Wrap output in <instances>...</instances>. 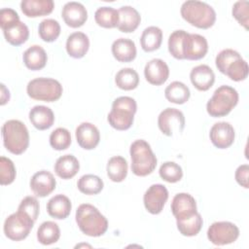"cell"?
<instances>
[{
  "label": "cell",
  "mask_w": 249,
  "mask_h": 249,
  "mask_svg": "<svg viewBox=\"0 0 249 249\" xmlns=\"http://www.w3.org/2000/svg\"><path fill=\"white\" fill-rule=\"evenodd\" d=\"M76 223L83 233L97 237L103 235L108 229V221L99 210L89 203L81 204L76 210Z\"/></svg>",
  "instance_id": "1"
},
{
  "label": "cell",
  "mask_w": 249,
  "mask_h": 249,
  "mask_svg": "<svg viewBox=\"0 0 249 249\" xmlns=\"http://www.w3.org/2000/svg\"><path fill=\"white\" fill-rule=\"evenodd\" d=\"M180 13L187 22L201 29L210 28L216 21L214 9L202 1L188 0L184 2L181 6Z\"/></svg>",
  "instance_id": "2"
},
{
  "label": "cell",
  "mask_w": 249,
  "mask_h": 249,
  "mask_svg": "<svg viewBox=\"0 0 249 249\" xmlns=\"http://www.w3.org/2000/svg\"><path fill=\"white\" fill-rule=\"evenodd\" d=\"M2 137L5 148L14 155H20L28 148V129L18 120H9L2 125Z\"/></svg>",
  "instance_id": "3"
},
{
  "label": "cell",
  "mask_w": 249,
  "mask_h": 249,
  "mask_svg": "<svg viewBox=\"0 0 249 249\" xmlns=\"http://www.w3.org/2000/svg\"><path fill=\"white\" fill-rule=\"evenodd\" d=\"M131 171L140 177L151 174L157 166V157L148 142L138 139L130 145Z\"/></svg>",
  "instance_id": "4"
},
{
  "label": "cell",
  "mask_w": 249,
  "mask_h": 249,
  "mask_svg": "<svg viewBox=\"0 0 249 249\" xmlns=\"http://www.w3.org/2000/svg\"><path fill=\"white\" fill-rule=\"evenodd\" d=\"M136 110L137 104L132 97L120 96L113 101L112 110L107 117L108 123L117 130H126L133 124Z\"/></svg>",
  "instance_id": "5"
},
{
  "label": "cell",
  "mask_w": 249,
  "mask_h": 249,
  "mask_svg": "<svg viewBox=\"0 0 249 249\" xmlns=\"http://www.w3.org/2000/svg\"><path fill=\"white\" fill-rule=\"evenodd\" d=\"M238 92L230 86H221L206 104L207 113L214 118L227 116L237 104Z\"/></svg>",
  "instance_id": "6"
},
{
  "label": "cell",
  "mask_w": 249,
  "mask_h": 249,
  "mask_svg": "<svg viewBox=\"0 0 249 249\" xmlns=\"http://www.w3.org/2000/svg\"><path fill=\"white\" fill-rule=\"evenodd\" d=\"M26 91L32 99L53 102L60 98L63 89L57 80L41 77L31 80L27 84Z\"/></svg>",
  "instance_id": "7"
},
{
  "label": "cell",
  "mask_w": 249,
  "mask_h": 249,
  "mask_svg": "<svg viewBox=\"0 0 249 249\" xmlns=\"http://www.w3.org/2000/svg\"><path fill=\"white\" fill-rule=\"evenodd\" d=\"M35 221L23 211L18 210L11 214L4 222V233L13 241H20L28 236Z\"/></svg>",
  "instance_id": "8"
},
{
  "label": "cell",
  "mask_w": 249,
  "mask_h": 249,
  "mask_svg": "<svg viewBox=\"0 0 249 249\" xmlns=\"http://www.w3.org/2000/svg\"><path fill=\"white\" fill-rule=\"evenodd\" d=\"M239 236V229L231 222L213 223L207 231V238L214 245L222 246L234 242Z\"/></svg>",
  "instance_id": "9"
},
{
  "label": "cell",
  "mask_w": 249,
  "mask_h": 249,
  "mask_svg": "<svg viewBox=\"0 0 249 249\" xmlns=\"http://www.w3.org/2000/svg\"><path fill=\"white\" fill-rule=\"evenodd\" d=\"M158 125L166 136H172L175 132L181 133L185 127L184 114L176 108H166L159 115Z\"/></svg>",
  "instance_id": "10"
},
{
  "label": "cell",
  "mask_w": 249,
  "mask_h": 249,
  "mask_svg": "<svg viewBox=\"0 0 249 249\" xmlns=\"http://www.w3.org/2000/svg\"><path fill=\"white\" fill-rule=\"evenodd\" d=\"M168 199V191L161 184H154L148 188L143 196L146 210L154 215L160 214Z\"/></svg>",
  "instance_id": "11"
},
{
  "label": "cell",
  "mask_w": 249,
  "mask_h": 249,
  "mask_svg": "<svg viewBox=\"0 0 249 249\" xmlns=\"http://www.w3.org/2000/svg\"><path fill=\"white\" fill-rule=\"evenodd\" d=\"M208 51V43L205 37L199 34L187 33L184 41V59L198 60L205 56Z\"/></svg>",
  "instance_id": "12"
},
{
  "label": "cell",
  "mask_w": 249,
  "mask_h": 249,
  "mask_svg": "<svg viewBox=\"0 0 249 249\" xmlns=\"http://www.w3.org/2000/svg\"><path fill=\"white\" fill-rule=\"evenodd\" d=\"M209 137L212 144L218 149H227L234 141L235 132L233 126L227 122H219L212 125Z\"/></svg>",
  "instance_id": "13"
},
{
  "label": "cell",
  "mask_w": 249,
  "mask_h": 249,
  "mask_svg": "<svg viewBox=\"0 0 249 249\" xmlns=\"http://www.w3.org/2000/svg\"><path fill=\"white\" fill-rule=\"evenodd\" d=\"M171 211L176 221L190 218L197 212L196 199L190 194L179 193L171 201Z\"/></svg>",
  "instance_id": "14"
},
{
  "label": "cell",
  "mask_w": 249,
  "mask_h": 249,
  "mask_svg": "<svg viewBox=\"0 0 249 249\" xmlns=\"http://www.w3.org/2000/svg\"><path fill=\"white\" fill-rule=\"evenodd\" d=\"M29 185L36 196L45 197L54 191L56 181L51 172L40 170L31 177Z\"/></svg>",
  "instance_id": "15"
},
{
  "label": "cell",
  "mask_w": 249,
  "mask_h": 249,
  "mask_svg": "<svg viewBox=\"0 0 249 249\" xmlns=\"http://www.w3.org/2000/svg\"><path fill=\"white\" fill-rule=\"evenodd\" d=\"M61 16L64 22L72 28L81 27L88 19V12L85 6L75 1L67 2L63 6Z\"/></svg>",
  "instance_id": "16"
},
{
  "label": "cell",
  "mask_w": 249,
  "mask_h": 249,
  "mask_svg": "<svg viewBox=\"0 0 249 249\" xmlns=\"http://www.w3.org/2000/svg\"><path fill=\"white\" fill-rule=\"evenodd\" d=\"M144 76L151 85L160 86L168 79L169 68L162 59L153 58L146 63Z\"/></svg>",
  "instance_id": "17"
},
{
  "label": "cell",
  "mask_w": 249,
  "mask_h": 249,
  "mask_svg": "<svg viewBox=\"0 0 249 249\" xmlns=\"http://www.w3.org/2000/svg\"><path fill=\"white\" fill-rule=\"evenodd\" d=\"M75 135L79 146L85 150L94 149L100 140L98 128L94 124L87 122L77 126Z\"/></svg>",
  "instance_id": "18"
},
{
  "label": "cell",
  "mask_w": 249,
  "mask_h": 249,
  "mask_svg": "<svg viewBox=\"0 0 249 249\" xmlns=\"http://www.w3.org/2000/svg\"><path fill=\"white\" fill-rule=\"evenodd\" d=\"M190 79L196 89L206 91L213 86L215 82V74L208 65L200 64L192 69Z\"/></svg>",
  "instance_id": "19"
},
{
  "label": "cell",
  "mask_w": 249,
  "mask_h": 249,
  "mask_svg": "<svg viewBox=\"0 0 249 249\" xmlns=\"http://www.w3.org/2000/svg\"><path fill=\"white\" fill-rule=\"evenodd\" d=\"M118 29L124 33H130L136 30L141 21V17L138 11L131 6H123L119 10Z\"/></svg>",
  "instance_id": "20"
},
{
  "label": "cell",
  "mask_w": 249,
  "mask_h": 249,
  "mask_svg": "<svg viewBox=\"0 0 249 249\" xmlns=\"http://www.w3.org/2000/svg\"><path fill=\"white\" fill-rule=\"evenodd\" d=\"M89 48V37L80 31L70 34L66 41L67 53L73 58H82Z\"/></svg>",
  "instance_id": "21"
},
{
  "label": "cell",
  "mask_w": 249,
  "mask_h": 249,
  "mask_svg": "<svg viewBox=\"0 0 249 249\" xmlns=\"http://www.w3.org/2000/svg\"><path fill=\"white\" fill-rule=\"evenodd\" d=\"M29 121L39 130L50 128L54 122V115L51 108L44 105H36L29 111Z\"/></svg>",
  "instance_id": "22"
},
{
  "label": "cell",
  "mask_w": 249,
  "mask_h": 249,
  "mask_svg": "<svg viewBox=\"0 0 249 249\" xmlns=\"http://www.w3.org/2000/svg\"><path fill=\"white\" fill-rule=\"evenodd\" d=\"M113 56L120 62H130L136 57L135 43L127 38H119L112 44Z\"/></svg>",
  "instance_id": "23"
},
{
  "label": "cell",
  "mask_w": 249,
  "mask_h": 249,
  "mask_svg": "<svg viewBox=\"0 0 249 249\" xmlns=\"http://www.w3.org/2000/svg\"><path fill=\"white\" fill-rule=\"evenodd\" d=\"M54 3L53 0H22L20 9L28 18L47 16L53 12Z\"/></svg>",
  "instance_id": "24"
},
{
  "label": "cell",
  "mask_w": 249,
  "mask_h": 249,
  "mask_svg": "<svg viewBox=\"0 0 249 249\" xmlns=\"http://www.w3.org/2000/svg\"><path fill=\"white\" fill-rule=\"evenodd\" d=\"M71 209L72 204L70 199L61 194L53 196L47 203L49 215L57 220L66 219L70 215Z\"/></svg>",
  "instance_id": "25"
},
{
  "label": "cell",
  "mask_w": 249,
  "mask_h": 249,
  "mask_svg": "<svg viewBox=\"0 0 249 249\" xmlns=\"http://www.w3.org/2000/svg\"><path fill=\"white\" fill-rule=\"evenodd\" d=\"M22 59L28 69L37 71L43 69L46 66L48 55L46 51L41 46L33 45L23 53Z\"/></svg>",
  "instance_id": "26"
},
{
  "label": "cell",
  "mask_w": 249,
  "mask_h": 249,
  "mask_svg": "<svg viewBox=\"0 0 249 249\" xmlns=\"http://www.w3.org/2000/svg\"><path fill=\"white\" fill-rule=\"evenodd\" d=\"M79 169V160L73 155L61 156L54 163V172L58 177L64 180L73 178L78 173Z\"/></svg>",
  "instance_id": "27"
},
{
  "label": "cell",
  "mask_w": 249,
  "mask_h": 249,
  "mask_svg": "<svg viewBox=\"0 0 249 249\" xmlns=\"http://www.w3.org/2000/svg\"><path fill=\"white\" fill-rule=\"evenodd\" d=\"M3 30L6 41L13 46H19L25 43L29 37V29L25 23L18 20Z\"/></svg>",
  "instance_id": "28"
},
{
  "label": "cell",
  "mask_w": 249,
  "mask_h": 249,
  "mask_svg": "<svg viewBox=\"0 0 249 249\" xmlns=\"http://www.w3.org/2000/svg\"><path fill=\"white\" fill-rule=\"evenodd\" d=\"M162 42V31L158 26H149L144 29L140 37L143 51L150 53L158 50Z\"/></svg>",
  "instance_id": "29"
},
{
  "label": "cell",
  "mask_w": 249,
  "mask_h": 249,
  "mask_svg": "<svg viewBox=\"0 0 249 249\" xmlns=\"http://www.w3.org/2000/svg\"><path fill=\"white\" fill-rule=\"evenodd\" d=\"M127 161L121 156H115L109 159L106 166L107 175L113 182H122L127 175Z\"/></svg>",
  "instance_id": "30"
},
{
  "label": "cell",
  "mask_w": 249,
  "mask_h": 249,
  "mask_svg": "<svg viewBox=\"0 0 249 249\" xmlns=\"http://www.w3.org/2000/svg\"><path fill=\"white\" fill-rule=\"evenodd\" d=\"M165 98L175 104H184L191 96L189 88L182 82L174 81L170 83L164 90Z\"/></svg>",
  "instance_id": "31"
},
{
  "label": "cell",
  "mask_w": 249,
  "mask_h": 249,
  "mask_svg": "<svg viewBox=\"0 0 249 249\" xmlns=\"http://www.w3.org/2000/svg\"><path fill=\"white\" fill-rule=\"evenodd\" d=\"M60 230L56 223L46 221L42 223L37 231V239L43 245H51L58 241Z\"/></svg>",
  "instance_id": "32"
},
{
  "label": "cell",
  "mask_w": 249,
  "mask_h": 249,
  "mask_svg": "<svg viewBox=\"0 0 249 249\" xmlns=\"http://www.w3.org/2000/svg\"><path fill=\"white\" fill-rule=\"evenodd\" d=\"M94 19L101 27L114 28L119 23V12L112 7H100L94 13Z\"/></svg>",
  "instance_id": "33"
},
{
  "label": "cell",
  "mask_w": 249,
  "mask_h": 249,
  "mask_svg": "<svg viewBox=\"0 0 249 249\" xmlns=\"http://www.w3.org/2000/svg\"><path fill=\"white\" fill-rule=\"evenodd\" d=\"M115 83L118 88L124 90H131L137 88L139 84L138 73L132 68L121 69L115 77Z\"/></svg>",
  "instance_id": "34"
},
{
  "label": "cell",
  "mask_w": 249,
  "mask_h": 249,
  "mask_svg": "<svg viewBox=\"0 0 249 249\" xmlns=\"http://www.w3.org/2000/svg\"><path fill=\"white\" fill-rule=\"evenodd\" d=\"M77 187L81 193L91 196L99 194L104 187V183L97 175L86 174L80 177L77 182Z\"/></svg>",
  "instance_id": "35"
},
{
  "label": "cell",
  "mask_w": 249,
  "mask_h": 249,
  "mask_svg": "<svg viewBox=\"0 0 249 249\" xmlns=\"http://www.w3.org/2000/svg\"><path fill=\"white\" fill-rule=\"evenodd\" d=\"M202 224H203V220L201 215L198 212H196L195 215H193L190 218L176 221L178 231L182 235H185V236L196 235L200 231L202 228Z\"/></svg>",
  "instance_id": "36"
},
{
  "label": "cell",
  "mask_w": 249,
  "mask_h": 249,
  "mask_svg": "<svg viewBox=\"0 0 249 249\" xmlns=\"http://www.w3.org/2000/svg\"><path fill=\"white\" fill-rule=\"evenodd\" d=\"M40 38L45 42L55 41L60 34V25L57 20L53 18H46L42 20L38 27Z\"/></svg>",
  "instance_id": "37"
},
{
  "label": "cell",
  "mask_w": 249,
  "mask_h": 249,
  "mask_svg": "<svg viewBox=\"0 0 249 249\" xmlns=\"http://www.w3.org/2000/svg\"><path fill=\"white\" fill-rule=\"evenodd\" d=\"M187 33L185 30H175L168 38V51L176 59H184L183 48Z\"/></svg>",
  "instance_id": "38"
},
{
  "label": "cell",
  "mask_w": 249,
  "mask_h": 249,
  "mask_svg": "<svg viewBox=\"0 0 249 249\" xmlns=\"http://www.w3.org/2000/svg\"><path fill=\"white\" fill-rule=\"evenodd\" d=\"M248 63L242 57L233 60L226 69L225 75L234 82L243 81L248 76Z\"/></svg>",
  "instance_id": "39"
},
{
  "label": "cell",
  "mask_w": 249,
  "mask_h": 249,
  "mask_svg": "<svg viewBox=\"0 0 249 249\" xmlns=\"http://www.w3.org/2000/svg\"><path fill=\"white\" fill-rule=\"evenodd\" d=\"M159 173L160 178L168 183H176L183 177L182 167L174 161L163 162L160 167Z\"/></svg>",
  "instance_id": "40"
},
{
  "label": "cell",
  "mask_w": 249,
  "mask_h": 249,
  "mask_svg": "<svg viewBox=\"0 0 249 249\" xmlns=\"http://www.w3.org/2000/svg\"><path fill=\"white\" fill-rule=\"evenodd\" d=\"M50 144L56 151L66 150L71 145V134L64 127H57L50 135Z\"/></svg>",
  "instance_id": "41"
},
{
  "label": "cell",
  "mask_w": 249,
  "mask_h": 249,
  "mask_svg": "<svg viewBox=\"0 0 249 249\" xmlns=\"http://www.w3.org/2000/svg\"><path fill=\"white\" fill-rule=\"evenodd\" d=\"M16 178V167L14 162L6 158H0V184L2 186L10 185Z\"/></svg>",
  "instance_id": "42"
},
{
  "label": "cell",
  "mask_w": 249,
  "mask_h": 249,
  "mask_svg": "<svg viewBox=\"0 0 249 249\" xmlns=\"http://www.w3.org/2000/svg\"><path fill=\"white\" fill-rule=\"evenodd\" d=\"M242 57L238 52L232 50V49H225L223 51H221L215 59V64L216 67L218 68V70L225 74V71L227 69V67L235 59Z\"/></svg>",
  "instance_id": "43"
},
{
  "label": "cell",
  "mask_w": 249,
  "mask_h": 249,
  "mask_svg": "<svg viewBox=\"0 0 249 249\" xmlns=\"http://www.w3.org/2000/svg\"><path fill=\"white\" fill-rule=\"evenodd\" d=\"M249 3L246 0L237 1L232 6V16L238 21V23L248 29L249 22V11H248Z\"/></svg>",
  "instance_id": "44"
},
{
  "label": "cell",
  "mask_w": 249,
  "mask_h": 249,
  "mask_svg": "<svg viewBox=\"0 0 249 249\" xmlns=\"http://www.w3.org/2000/svg\"><path fill=\"white\" fill-rule=\"evenodd\" d=\"M39 209H40L39 202H38L37 198L34 197V196H26V197H24L20 201V203L18 205V210L23 211L24 213H26L34 221H36L37 218H38Z\"/></svg>",
  "instance_id": "45"
},
{
  "label": "cell",
  "mask_w": 249,
  "mask_h": 249,
  "mask_svg": "<svg viewBox=\"0 0 249 249\" xmlns=\"http://www.w3.org/2000/svg\"><path fill=\"white\" fill-rule=\"evenodd\" d=\"M19 20L18 14L10 8H2L0 10V27L4 29L5 27L9 26L10 24Z\"/></svg>",
  "instance_id": "46"
},
{
  "label": "cell",
  "mask_w": 249,
  "mask_h": 249,
  "mask_svg": "<svg viewBox=\"0 0 249 249\" xmlns=\"http://www.w3.org/2000/svg\"><path fill=\"white\" fill-rule=\"evenodd\" d=\"M248 174H249V165L248 164H241L235 170V180L236 182L243 188H249L248 182Z\"/></svg>",
  "instance_id": "47"
},
{
  "label": "cell",
  "mask_w": 249,
  "mask_h": 249,
  "mask_svg": "<svg viewBox=\"0 0 249 249\" xmlns=\"http://www.w3.org/2000/svg\"><path fill=\"white\" fill-rule=\"evenodd\" d=\"M10 100V92L9 89H6L4 84H1V105L6 104Z\"/></svg>",
  "instance_id": "48"
}]
</instances>
